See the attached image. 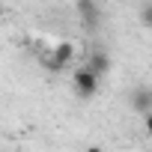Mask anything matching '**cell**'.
<instances>
[{
	"mask_svg": "<svg viewBox=\"0 0 152 152\" xmlns=\"http://www.w3.org/2000/svg\"><path fill=\"white\" fill-rule=\"evenodd\" d=\"M72 57H75V45H72V42H57V45L51 48V57H48V69L60 72V69H66V66L72 63Z\"/></svg>",
	"mask_w": 152,
	"mask_h": 152,
	"instance_id": "7a4b0ae2",
	"label": "cell"
},
{
	"mask_svg": "<svg viewBox=\"0 0 152 152\" xmlns=\"http://www.w3.org/2000/svg\"><path fill=\"white\" fill-rule=\"evenodd\" d=\"M84 152H102V146H87Z\"/></svg>",
	"mask_w": 152,
	"mask_h": 152,
	"instance_id": "ba28073f",
	"label": "cell"
},
{
	"mask_svg": "<svg viewBox=\"0 0 152 152\" xmlns=\"http://www.w3.org/2000/svg\"><path fill=\"white\" fill-rule=\"evenodd\" d=\"M84 66H87V69H90L93 75H99V78H102V75H104V72L110 69V57H107L104 51H99V48H93V51L87 54V63H84Z\"/></svg>",
	"mask_w": 152,
	"mask_h": 152,
	"instance_id": "5b68a950",
	"label": "cell"
},
{
	"mask_svg": "<svg viewBox=\"0 0 152 152\" xmlns=\"http://www.w3.org/2000/svg\"><path fill=\"white\" fill-rule=\"evenodd\" d=\"M128 104H131L134 113L149 116V113H152V90H149V87H137V90L128 96Z\"/></svg>",
	"mask_w": 152,
	"mask_h": 152,
	"instance_id": "3957f363",
	"label": "cell"
},
{
	"mask_svg": "<svg viewBox=\"0 0 152 152\" xmlns=\"http://www.w3.org/2000/svg\"><path fill=\"white\" fill-rule=\"evenodd\" d=\"M143 128H146V134H152V113L143 116Z\"/></svg>",
	"mask_w": 152,
	"mask_h": 152,
	"instance_id": "52a82bcc",
	"label": "cell"
},
{
	"mask_svg": "<svg viewBox=\"0 0 152 152\" xmlns=\"http://www.w3.org/2000/svg\"><path fill=\"white\" fill-rule=\"evenodd\" d=\"M140 24L152 27V3H140Z\"/></svg>",
	"mask_w": 152,
	"mask_h": 152,
	"instance_id": "8992f818",
	"label": "cell"
},
{
	"mask_svg": "<svg viewBox=\"0 0 152 152\" xmlns=\"http://www.w3.org/2000/svg\"><path fill=\"white\" fill-rule=\"evenodd\" d=\"M72 84H75V90H78L81 99H90V96H96V90H99V75H93L87 66H81L78 72L72 75Z\"/></svg>",
	"mask_w": 152,
	"mask_h": 152,
	"instance_id": "6da1fadb",
	"label": "cell"
},
{
	"mask_svg": "<svg viewBox=\"0 0 152 152\" xmlns=\"http://www.w3.org/2000/svg\"><path fill=\"white\" fill-rule=\"evenodd\" d=\"M75 12L81 15L84 27H90V30H96V27H99V15H102V9H99L96 0H81V3L75 6Z\"/></svg>",
	"mask_w": 152,
	"mask_h": 152,
	"instance_id": "277c9868",
	"label": "cell"
}]
</instances>
